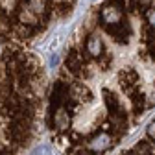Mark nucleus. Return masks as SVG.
I'll return each mask as SVG.
<instances>
[{
  "label": "nucleus",
  "mask_w": 155,
  "mask_h": 155,
  "mask_svg": "<svg viewBox=\"0 0 155 155\" xmlns=\"http://www.w3.org/2000/svg\"><path fill=\"white\" fill-rule=\"evenodd\" d=\"M70 124V118H68V113L65 109H57L54 113V126L59 129V131H65Z\"/></svg>",
  "instance_id": "20e7f679"
},
{
  "label": "nucleus",
  "mask_w": 155,
  "mask_h": 155,
  "mask_svg": "<svg viewBox=\"0 0 155 155\" xmlns=\"http://www.w3.org/2000/svg\"><path fill=\"white\" fill-rule=\"evenodd\" d=\"M74 0H0V45L30 41L63 18Z\"/></svg>",
  "instance_id": "f03ea898"
},
{
  "label": "nucleus",
  "mask_w": 155,
  "mask_h": 155,
  "mask_svg": "<svg viewBox=\"0 0 155 155\" xmlns=\"http://www.w3.org/2000/svg\"><path fill=\"white\" fill-rule=\"evenodd\" d=\"M109 146H111V137H109V135H105V133L98 135L94 140L89 142V148H91L92 151H104V150H107Z\"/></svg>",
  "instance_id": "7ed1b4c3"
},
{
  "label": "nucleus",
  "mask_w": 155,
  "mask_h": 155,
  "mask_svg": "<svg viewBox=\"0 0 155 155\" xmlns=\"http://www.w3.org/2000/svg\"><path fill=\"white\" fill-rule=\"evenodd\" d=\"M148 135H150L151 139H155V120L150 124V127H148Z\"/></svg>",
  "instance_id": "39448f33"
},
{
  "label": "nucleus",
  "mask_w": 155,
  "mask_h": 155,
  "mask_svg": "<svg viewBox=\"0 0 155 155\" xmlns=\"http://www.w3.org/2000/svg\"><path fill=\"white\" fill-rule=\"evenodd\" d=\"M41 89V67L26 50L0 45V155H13L28 140Z\"/></svg>",
  "instance_id": "f257e3e1"
}]
</instances>
